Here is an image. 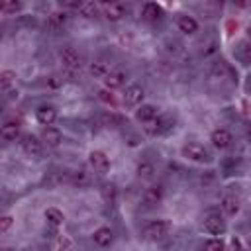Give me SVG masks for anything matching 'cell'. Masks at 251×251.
<instances>
[{
    "mask_svg": "<svg viewBox=\"0 0 251 251\" xmlns=\"http://www.w3.org/2000/svg\"><path fill=\"white\" fill-rule=\"evenodd\" d=\"M100 192H102V198H104L106 202H114V200H116V186H114V184H110V182L102 184Z\"/></svg>",
    "mask_w": 251,
    "mask_h": 251,
    "instance_id": "cell-28",
    "label": "cell"
},
{
    "mask_svg": "<svg viewBox=\"0 0 251 251\" xmlns=\"http://www.w3.org/2000/svg\"><path fill=\"white\" fill-rule=\"evenodd\" d=\"M0 84H2V90H4V92H10L12 84H16V73L4 69V71L0 73Z\"/></svg>",
    "mask_w": 251,
    "mask_h": 251,
    "instance_id": "cell-24",
    "label": "cell"
},
{
    "mask_svg": "<svg viewBox=\"0 0 251 251\" xmlns=\"http://www.w3.org/2000/svg\"><path fill=\"white\" fill-rule=\"evenodd\" d=\"M12 224H14V218H12V216H8V214L2 216V220H0V231L6 233V231L12 227Z\"/></svg>",
    "mask_w": 251,
    "mask_h": 251,
    "instance_id": "cell-32",
    "label": "cell"
},
{
    "mask_svg": "<svg viewBox=\"0 0 251 251\" xmlns=\"http://www.w3.org/2000/svg\"><path fill=\"white\" fill-rule=\"evenodd\" d=\"M102 16L110 22H120L126 16V6L122 2H106L102 4Z\"/></svg>",
    "mask_w": 251,
    "mask_h": 251,
    "instance_id": "cell-5",
    "label": "cell"
},
{
    "mask_svg": "<svg viewBox=\"0 0 251 251\" xmlns=\"http://www.w3.org/2000/svg\"><path fill=\"white\" fill-rule=\"evenodd\" d=\"M220 206H222V210H224V214L226 216H235L237 212H239V200L235 198V196H231V194H226L224 198H222V202H220Z\"/></svg>",
    "mask_w": 251,
    "mask_h": 251,
    "instance_id": "cell-19",
    "label": "cell"
},
{
    "mask_svg": "<svg viewBox=\"0 0 251 251\" xmlns=\"http://www.w3.org/2000/svg\"><path fill=\"white\" fill-rule=\"evenodd\" d=\"M163 196H165V188L161 184H151L143 192V204L145 206H157L163 200Z\"/></svg>",
    "mask_w": 251,
    "mask_h": 251,
    "instance_id": "cell-10",
    "label": "cell"
},
{
    "mask_svg": "<svg viewBox=\"0 0 251 251\" xmlns=\"http://www.w3.org/2000/svg\"><path fill=\"white\" fill-rule=\"evenodd\" d=\"M182 157H186L188 161H194V163H208L210 161V153L204 145L200 143H188L182 147Z\"/></svg>",
    "mask_w": 251,
    "mask_h": 251,
    "instance_id": "cell-3",
    "label": "cell"
},
{
    "mask_svg": "<svg viewBox=\"0 0 251 251\" xmlns=\"http://www.w3.org/2000/svg\"><path fill=\"white\" fill-rule=\"evenodd\" d=\"M92 239L98 247H108L112 241H114V233L110 227H98L94 233H92Z\"/></svg>",
    "mask_w": 251,
    "mask_h": 251,
    "instance_id": "cell-15",
    "label": "cell"
},
{
    "mask_svg": "<svg viewBox=\"0 0 251 251\" xmlns=\"http://www.w3.org/2000/svg\"><path fill=\"white\" fill-rule=\"evenodd\" d=\"M126 73L124 71H112L106 78H104V84H106V88L108 90H114V88H120V86H124L126 84Z\"/></svg>",
    "mask_w": 251,
    "mask_h": 251,
    "instance_id": "cell-17",
    "label": "cell"
},
{
    "mask_svg": "<svg viewBox=\"0 0 251 251\" xmlns=\"http://www.w3.org/2000/svg\"><path fill=\"white\" fill-rule=\"evenodd\" d=\"M143 88L139 86V84H129L127 88H126V92H124V104L126 106H129V108H133V106H139L141 102H143Z\"/></svg>",
    "mask_w": 251,
    "mask_h": 251,
    "instance_id": "cell-6",
    "label": "cell"
},
{
    "mask_svg": "<svg viewBox=\"0 0 251 251\" xmlns=\"http://www.w3.org/2000/svg\"><path fill=\"white\" fill-rule=\"evenodd\" d=\"M78 12H80L82 16H86V18H94V16H98V14L102 12V4L92 2V0H86V2H80Z\"/></svg>",
    "mask_w": 251,
    "mask_h": 251,
    "instance_id": "cell-20",
    "label": "cell"
},
{
    "mask_svg": "<svg viewBox=\"0 0 251 251\" xmlns=\"http://www.w3.org/2000/svg\"><path fill=\"white\" fill-rule=\"evenodd\" d=\"M171 229H173V224L169 220H163L161 218V220L149 222L145 226V229H143V235L147 239H163V237H167L171 233Z\"/></svg>",
    "mask_w": 251,
    "mask_h": 251,
    "instance_id": "cell-1",
    "label": "cell"
},
{
    "mask_svg": "<svg viewBox=\"0 0 251 251\" xmlns=\"http://www.w3.org/2000/svg\"><path fill=\"white\" fill-rule=\"evenodd\" d=\"M88 71H90L92 76L102 78V80L112 73V71L108 69V63H106V61H94V63H90V69H88Z\"/></svg>",
    "mask_w": 251,
    "mask_h": 251,
    "instance_id": "cell-22",
    "label": "cell"
},
{
    "mask_svg": "<svg viewBox=\"0 0 251 251\" xmlns=\"http://www.w3.org/2000/svg\"><path fill=\"white\" fill-rule=\"evenodd\" d=\"M0 10H2L4 16H10V14H16L18 10H22V4L20 2H4Z\"/></svg>",
    "mask_w": 251,
    "mask_h": 251,
    "instance_id": "cell-30",
    "label": "cell"
},
{
    "mask_svg": "<svg viewBox=\"0 0 251 251\" xmlns=\"http://www.w3.org/2000/svg\"><path fill=\"white\" fill-rule=\"evenodd\" d=\"M141 16H143V20H147V22H157V20L163 16V10H161V6L155 4V2H145V4H143V10H141Z\"/></svg>",
    "mask_w": 251,
    "mask_h": 251,
    "instance_id": "cell-16",
    "label": "cell"
},
{
    "mask_svg": "<svg viewBox=\"0 0 251 251\" xmlns=\"http://www.w3.org/2000/svg\"><path fill=\"white\" fill-rule=\"evenodd\" d=\"M247 137H249V139H251V129H249V131H247Z\"/></svg>",
    "mask_w": 251,
    "mask_h": 251,
    "instance_id": "cell-35",
    "label": "cell"
},
{
    "mask_svg": "<svg viewBox=\"0 0 251 251\" xmlns=\"http://www.w3.org/2000/svg\"><path fill=\"white\" fill-rule=\"evenodd\" d=\"M135 118L139 122H143V124H149V122H153L157 118V108L151 106V104H141L137 108V112H135Z\"/></svg>",
    "mask_w": 251,
    "mask_h": 251,
    "instance_id": "cell-18",
    "label": "cell"
},
{
    "mask_svg": "<svg viewBox=\"0 0 251 251\" xmlns=\"http://www.w3.org/2000/svg\"><path fill=\"white\" fill-rule=\"evenodd\" d=\"M88 165L96 171V173H108L110 169V159L104 151H92L88 155Z\"/></svg>",
    "mask_w": 251,
    "mask_h": 251,
    "instance_id": "cell-7",
    "label": "cell"
},
{
    "mask_svg": "<svg viewBox=\"0 0 251 251\" xmlns=\"http://www.w3.org/2000/svg\"><path fill=\"white\" fill-rule=\"evenodd\" d=\"M67 20H69L67 12H53V14L47 18V27L53 29V31H57V29H61V27L67 24Z\"/></svg>",
    "mask_w": 251,
    "mask_h": 251,
    "instance_id": "cell-21",
    "label": "cell"
},
{
    "mask_svg": "<svg viewBox=\"0 0 251 251\" xmlns=\"http://www.w3.org/2000/svg\"><path fill=\"white\" fill-rule=\"evenodd\" d=\"M71 245H73V241H71L67 235H59V237L55 239V249H57V251H67Z\"/></svg>",
    "mask_w": 251,
    "mask_h": 251,
    "instance_id": "cell-31",
    "label": "cell"
},
{
    "mask_svg": "<svg viewBox=\"0 0 251 251\" xmlns=\"http://www.w3.org/2000/svg\"><path fill=\"white\" fill-rule=\"evenodd\" d=\"M98 98H100L104 104L112 106V108H116V106H118V100H116V96H114V94H112V90H108V88H102V90L98 92Z\"/></svg>",
    "mask_w": 251,
    "mask_h": 251,
    "instance_id": "cell-27",
    "label": "cell"
},
{
    "mask_svg": "<svg viewBox=\"0 0 251 251\" xmlns=\"http://www.w3.org/2000/svg\"><path fill=\"white\" fill-rule=\"evenodd\" d=\"M45 220L51 226H61L65 222V216H63V212L59 208H47L45 210Z\"/></svg>",
    "mask_w": 251,
    "mask_h": 251,
    "instance_id": "cell-23",
    "label": "cell"
},
{
    "mask_svg": "<svg viewBox=\"0 0 251 251\" xmlns=\"http://www.w3.org/2000/svg\"><path fill=\"white\" fill-rule=\"evenodd\" d=\"M71 182H73V184H78V186L86 184V182H88V173H86L84 169L73 171V173H71Z\"/></svg>",
    "mask_w": 251,
    "mask_h": 251,
    "instance_id": "cell-26",
    "label": "cell"
},
{
    "mask_svg": "<svg viewBox=\"0 0 251 251\" xmlns=\"http://www.w3.org/2000/svg\"><path fill=\"white\" fill-rule=\"evenodd\" d=\"M20 127H22L20 120H6V122L2 124V127H0L2 139H4V141H16V139L20 137Z\"/></svg>",
    "mask_w": 251,
    "mask_h": 251,
    "instance_id": "cell-9",
    "label": "cell"
},
{
    "mask_svg": "<svg viewBox=\"0 0 251 251\" xmlns=\"http://www.w3.org/2000/svg\"><path fill=\"white\" fill-rule=\"evenodd\" d=\"M231 249L233 251H243V247H241V241L235 237V239H231Z\"/></svg>",
    "mask_w": 251,
    "mask_h": 251,
    "instance_id": "cell-34",
    "label": "cell"
},
{
    "mask_svg": "<svg viewBox=\"0 0 251 251\" xmlns=\"http://www.w3.org/2000/svg\"><path fill=\"white\" fill-rule=\"evenodd\" d=\"M41 141H43V145H47V147H59L61 141H63V135H61V131H59L57 127H51V126H49V127L43 129Z\"/></svg>",
    "mask_w": 251,
    "mask_h": 251,
    "instance_id": "cell-13",
    "label": "cell"
},
{
    "mask_svg": "<svg viewBox=\"0 0 251 251\" xmlns=\"http://www.w3.org/2000/svg\"><path fill=\"white\" fill-rule=\"evenodd\" d=\"M243 59H245L247 63H251V43H247V45L243 47Z\"/></svg>",
    "mask_w": 251,
    "mask_h": 251,
    "instance_id": "cell-33",
    "label": "cell"
},
{
    "mask_svg": "<svg viewBox=\"0 0 251 251\" xmlns=\"http://www.w3.org/2000/svg\"><path fill=\"white\" fill-rule=\"evenodd\" d=\"M137 176H139V178H145V180L153 178V176H155V165H153V163H147V161L139 163V165H137Z\"/></svg>",
    "mask_w": 251,
    "mask_h": 251,
    "instance_id": "cell-25",
    "label": "cell"
},
{
    "mask_svg": "<svg viewBox=\"0 0 251 251\" xmlns=\"http://www.w3.org/2000/svg\"><path fill=\"white\" fill-rule=\"evenodd\" d=\"M22 149L27 157H33L37 159L41 153H43V141L37 139L35 135H24L22 137Z\"/></svg>",
    "mask_w": 251,
    "mask_h": 251,
    "instance_id": "cell-4",
    "label": "cell"
},
{
    "mask_svg": "<svg viewBox=\"0 0 251 251\" xmlns=\"http://www.w3.org/2000/svg\"><path fill=\"white\" fill-rule=\"evenodd\" d=\"M59 59H61V65L67 69V71H78L82 67V59L78 55V51L71 45H65L61 51H59Z\"/></svg>",
    "mask_w": 251,
    "mask_h": 251,
    "instance_id": "cell-2",
    "label": "cell"
},
{
    "mask_svg": "<svg viewBox=\"0 0 251 251\" xmlns=\"http://www.w3.org/2000/svg\"><path fill=\"white\" fill-rule=\"evenodd\" d=\"M249 247H251V237H249Z\"/></svg>",
    "mask_w": 251,
    "mask_h": 251,
    "instance_id": "cell-37",
    "label": "cell"
},
{
    "mask_svg": "<svg viewBox=\"0 0 251 251\" xmlns=\"http://www.w3.org/2000/svg\"><path fill=\"white\" fill-rule=\"evenodd\" d=\"M2 251H12V249H2Z\"/></svg>",
    "mask_w": 251,
    "mask_h": 251,
    "instance_id": "cell-36",
    "label": "cell"
},
{
    "mask_svg": "<svg viewBox=\"0 0 251 251\" xmlns=\"http://www.w3.org/2000/svg\"><path fill=\"white\" fill-rule=\"evenodd\" d=\"M210 141L214 143V147H218V149H226V147H229L231 145V133H229V129H226V127H218V129H214L212 131V135H210Z\"/></svg>",
    "mask_w": 251,
    "mask_h": 251,
    "instance_id": "cell-11",
    "label": "cell"
},
{
    "mask_svg": "<svg viewBox=\"0 0 251 251\" xmlns=\"http://www.w3.org/2000/svg\"><path fill=\"white\" fill-rule=\"evenodd\" d=\"M204 229L212 235H222L226 231V222L222 220L220 214H210L204 218Z\"/></svg>",
    "mask_w": 251,
    "mask_h": 251,
    "instance_id": "cell-8",
    "label": "cell"
},
{
    "mask_svg": "<svg viewBox=\"0 0 251 251\" xmlns=\"http://www.w3.org/2000/svg\"><path fill=\"white\" fill-rule=\"evenodd\" d=\"M204 251H226V243H224L220 237L208 239V241H206V247H204Z\"/></svg>",
    "mask_w": 251,
    "mask_h": 251,
    "instance_id": "cell-29",
    "label": "cell"
},
{
    "mask_svg": "<svg viewBox=\"0 0 251 251\" xmlns=\"http://www.w3.org/2000/svg\"><path fill=\"white\" fill-rule=\"evenodd\" d=\"M35 118H37V122L41 124V126H51L55 120H57V110L53 108V106H39L37 108V112H35Z\"/></svg>",
    "mask_w": 251,
    "mask_h": 251,
    "instance_id": "cell-12",
    "label": "cell"
},
{
    "mask_svg": "<svg viewBox=\"0 0 251 251\" xmlns=\"http://www.w3.org/2000/svg\"><path fill=\"white\" fill-rule=\"evenodd\" d=\"M176 25H178V29H180L182 33H186V35H192V33L198 31V22H196L192 16H186V14L178 16Z\"/></svg>",
    "mask_w": 251,
    "mask_h": 251,
    "instance_id": "cell-14",
    "label": "cell"
}]
</instances>
